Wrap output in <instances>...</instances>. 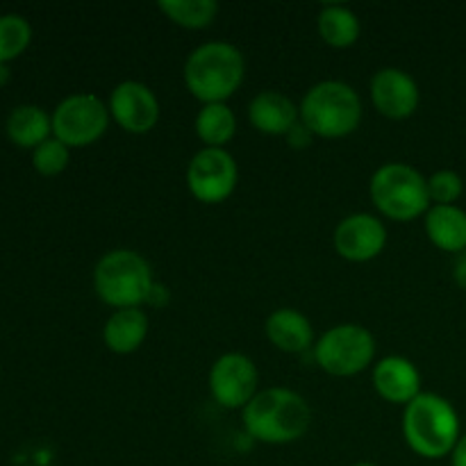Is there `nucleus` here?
I'll return each instance as SVG.
<instances>
[{
    "instance_id": "nucleus-9",
    "label": "nucleus",
    "mask_w": 466,
    "mask_h": 466,
    "mask_svg": "<svg viewBox=\"0 0 466 466\" xmlns=\"http://www.w3.org/2000/svg\"><path fill=\"white\" fill-rule=\"evenodd\" d=\"M237 182H239V167L226 148H200L189 159L187 187L198 203H223L235 194Z\"/></svg>"
},
{
    "instance_id": "nucleus-15",
    "label": "nucleus",
    "mask_w": 466,
    "mask_h": 466,
    "mask_svg": "<svg viewBox=\"0 0 466 466\" xmlns=\"http://www.w3.org/2000/svg\"><path fill=\"white\" fill-rule=\"evenodd\" d=\"M248 121L262 135L287 137L300 123L299 105L287 94L276 89H264L250 100Z\"/></svg>"
},
{
    "instance_id": "nucleus-12",
    "label": "nucleus",
    "mask_w": 466,
    "mask_h": 466,
    "mask_svg": "<svg viewBox=\"0 0 466 466\" xmlns=\"http://www.w3.org/2000/svg\"><path fill=\"white\" fill-rule=\"evenodd\" d=\"M332 241H335V250L339 253V258L355 264L371 262L385 250L387 228L373 214L355 212L337 223Z\"/></svg>"
},
{
    "instance_id": "nucleus-8",
    "label": "nucleus",
    "mask_w": 466,
    "mask_h": 466,
    "mask_svg": "<svg viewBox=\"0 0 466 466\" xmlns=\"http://www.w3.org/2000/svg\"><path fill=\"white\" fill-rule=\"evenodd\" d=\"M109 107L96 94H71L55 107L53 137L68 148L96 144L109 127Z\"/></svg>"
},
{
    "instance_id": "nucleus-26",
    "label": "nucleus",
    "mask_w": 466,
    "mask_h": 466,
    "mask_svg": "<svg viewBox=\"0 0 466 466\" xmlns=\"http://www.w3.org/2000/svg\"><path fill=\"white\" fill-rule=\"evenodd\" d=\"M312 139L314 135L303 126V123H299V126L287 135V141H289V146H294V148H308V146L312 144Z\"/></svg>"
},
{
    "instance_id": "nucleus-11",
    "label": "nucleus",
    "mask_w": 466,
    "mask_h": 466,
    "mask_svg": "<svg viewBox=\"0 0 466 466\" xmlns=\"http://www.w3.org/2000/svg\"><path fill=\"white\" fill-rule=\"evenodd\" d=\"M109 114L114 121L130 135H146L159 121V100L148 85L137 80H126L116 85L109 94Z\"/></svg>"
},
{
    "instance_id": "nucleus-28",
    "label": "nucleus",
    "mask_w": 466,
    "mask_h": 466,
    "mask_svg": "<svg viewBox=\"0 0 466 466\" xmlns=\"http://www.w3.org/2000/svg\"><path fill=\"white\" fill-rule=\"evenodd\" d=\"M451 458H453V466H466V435L460 437L458 446L451 453Z\"/></svg>"
},
{
    "instance_id": "nucleus-13",
    "label": "nucleus",
    "mask_w": 466,
    "mask_h": 466,
    "mask_svg": "<svg viewBox=\"0 0 466 466\" xmlns=\"http://www.w3.org/2000/svg\"><path fill=\"white\" fill-rule=\"evenodd\" d=\"M371 100L373 107L382 116L403 121L417 112L421 91H419L417 80L403 68L387 66L376 71V76L371 77Z\"/></svg>"
},
{
    "instance_id": "nucleus-6",
    "label": "nucleus",
    "mask_w": 466,
    "mask_h": 466,
    "mask_svg": "<svg viewBox=\"0 0 466 466\" xmlns=\"http://www.w3.org/2000/svg\"><path fill=\"white\" fill-rule=\"evenodd\" d=\"M369 194L382 217L400 223L426 217L432 205L428 194V177L403 162L382 164L371 176Z\"/></svg>"
},
{
    "instance_id": "nucleus-22",
    "label": "nucleus",
    "mask_w": 466,
    "mask_h": 466,
    "mask_svg": "<svg viewBox=\"0 0 466 466\" xmlns=\"http://www.w3.org/2000/svg\"><path fill=\"white\" fill-rule=\"evenodd\" d=\"M157 7L168 21L187 30H203L218 16V3L214 0H159Z\"/></svg>"
},
{
    "instance_id": "nucleus-27",
    "label": "nucleus",
    "mask_w": 466,
    "mask_h": 466,
    "mask_svg": "<svg viewBox=\"0 0 466 466\" xmlns=\"http://www.w3.org/2000/svg\"><path fill=\"white\" fill-rule=\"evenodd\" d=\"M453 278L462 289H466V250H462L460 255H455L453 262Z\"/></svg>"
},
{
    "instance_id": "nucleus-3",
    "label": "nucleus",
    "mask_w": 466,
    "mask_h": 466,
    "mask_svg": "<svg viewBox=\"0 0 466 466\" xmlns=\"http://www.w3.org/2000/svg\"><path fill=\"white\" fill-rule=\"evenodd\" d=\"M403 437L410 449L426 460H441L460 441V417L440 394L421 391L403 412Z\"/></svg>"
},
{
    "instance_id": "nucleus-14",
    "label": "nucleus",
    "mask_w": 466,
    "mask_h": 466,
    "mask_svg": "<svg viewBox=\"0 0 466 466\" xmlns=\"http://www.w3.org/2000/svg\"><path fill=\"white\" fill-rule=\"evenodd\" d=\"M373 390L391 405H410L421 394V373L412 360L387 355L373 367Z\"/></svg>"
},
{
    "instance_id": "nucleus-16",
    "label": "nucleus",
    "mask_w": 466,
    "mask_h": 466,
    "mask_svg": "<svg viewBox=\"0 0 466 466\" xmlns=\"http://www.w3.org/2000/svg\"><path fill=\"white\" fill-rule=\"evenodd\" d=\"M264 332L278 350L289 355L305 353L314 344L312 323L303 312L294 308H280L268 314Z\"/></svg>"
},
{
    "instance_id": "nucleus-1",
    "label": "nucleus",
    "mask_w": 466,
    "mask_h": 466,
    "mask_svg": "<svg viewBox=\"0 0 466 466\" xmlns=\"http://www.w3.org/2000/svg\"><path fill=\"white\" fill-rule=\"evenodd\" d=\"M241 421L255 441L282 446L299 441L309 431L312 410L299 391L268 387L241 410Z\"/></svg>"
},
{
    "instance_id": "nucleus-19",
    "label": "nucleus",
    "mask_w": 466,
    "mask_h": 466,
    "mask_svg": "<svg viewBox=\"0 0 466 466\" xmlns=\"http://www.w3.org/2000/svg\"><path fill=\"white\" fill-rule=\"evenodd\" d=\"M5 130L14 144L35 150L53 135V116L39 105H18L9 112Z\"/></svg>"
},
{
    "instance_id": "nucleus-29",
    "label": "nucleus",
    "mask_w": 466,
    "mask_h": 466,
    "mask_svg": "<svg viewBox=\"0 0 466 466\" xmlns=\"http://www.w3.org/2000/svg\"><path fill=\"white\" fill-rule=\"evenodd\" d=\"M9 80V68L7 64H0V85H5V82Z\"/></svg>"
},
{
    "instance_id": "nucleus-20",
    "label": "nucleus",
    "mask_w": 466,
    "mask_h": 466,
    "mask_svg": "<svg viewBox=\"0 0 466 466\" xmlns=\"http://www.w3.org/2000/svg\"><path fill=\"white\" fill-rule=\"evenodd\" d=\"M319 35L332 48H349L360 39V18L346 5H323L317 16Z\"/></svg>"
},
{
    "instance_id": "nucleus-7",
    "label": "nucleus",
    "mask_w": 466,
    "mask_h": 466,
    "mask_svg": "<svg viewBox=\"0 0 466 466\" xmlns=\"http://www.w3.org/2000/svg\"><path fill=\"white\" fill-rule=\"evenodd\" d=\"M376 358V339L360 323H339L330 328L314 346V360L326 373L350 378L362 373Z\"/></svg>"
},
{
    "instance_id": "nucleus-30",
    "label": "nucleus",
    "mask_w": 466,
    "mask_h": 466,
    "mask_svg": "<svg viewBox=\"0 0 466 466\" xmlns=\"http://www.w3.org/2000/svg\"><path fill=\"white\" fill-rule=\"evenodd\" d=\"M353 466H378V464H373V462H358V464H353Z\"/></svg>"
},
{
    "instance_id": "nucleus-24",
    "label": "nucleus",
    "mask_w": 466,
    "mask_h": 466,
    "mask_svg": "<svg viewBox=\"0 0 466 466\" xmlns=\"http://www.w3.org/2000/svg\"><path fill=\"white\" fill-rule=\"evenodd\" d=\"M68 159H71V148L55 137L46 139L44 144L32 150V167L46 177L59 176L68 167Z\"/></svg>"
},
{
    "instance_id": "nucleus-25",
    "label": "nucleus",
    "mask_w": 466,
    "mask_h": 466,
    "mask_svg": "<svg viewBox=\"0 0 466 466\" xmlns=\"http://www.w3.org/2000/svg\"><path fill=\"white\" fill-rule=\"evenodd\" d=\"M462 191V177H460V173L451 171V168H441V171L432 173L428 177V194H431L432 205H455Z\"/></svg>"
},
{
    "instance_id": "nucleus-18",
    "label": "nucleus",
    "mask_w": 466,
    "mask_h": 466,
    "mask_svg": "<svg viewBox=\"0 0 466 466\" xmlns=\"http://www.w3.org/2000/svg\"><path fill=\"white\" fill-rule=\"evenodd\" d=\"M426 235L444 253L460 255L466 250V212L458 205H431Z\"/></svg>"
},
{
    "instance_id": "nucleus-5",
    "label": "nucleus",
    "mask_w": 466,
    "mask_h": 466,
    "mask_svg": "<svg viewBox=\"0 0 466 466\" xmlns=\"http://www.w3.org/2000/svg\"><path fill=\"white\" fill-rule=\"evenodd\" d=\"M153 287V267L137 250H109L94 268L96 294L105 305L116 309L139 308L141 303H148Z\"/></svg>"
},
{
    "instance_id": "nucleus-23",
    "label": "nucleus",
    "mask_w": 466,
    "mask_h": 466,
    "mask_svg": "<svg viewBox=\"0 0 466 466\" xmlns=\"http://www.w3.org/2000/svg\"><path fill=\"white\" fill-rule=\"evenodd\" d=\"M32 41V25L21 14H0V64L16 59Z\"/></svg>"
},
{
    "instance_id": "nucleus-17",
    "label": "nucleus",
    "mask_w": 466,
    "mask_h": 466,
    "mask_svg": "<svg viewBox=\"0 0 466 466\" xmlns=\"http://www.w3.org/2000/svg\"><path fill=\"white\" fill-rule=\"evenodd\" d=\"M148 337V314L141 308L116 309L105 321L103 341L116 355H130L141 349Z\"/></svg>"
},
{
    "instance_id": "nucleus-21",
    "label": "nucleus",
    "mask_w": 466,
    "mask_h": 466,
    "mask_svg": "<svg viewBox=\"0 0 466 466\" xmlns=\"http://www.w3.org/2000/svg\"><path fill=\"white\" fill-rule=\"evenodd\" d=\"M194 127L205 148H223L237 135V116L228 103H209L196 114Z\"/></svg>"
},
{
    "instance_id": "nucleus-4",
    "label": "nucleus",
    "mask_w": 466,
    "mask_h": 466,
    "mask_svg": "<svg viewBox=\"0 0 466 466\" xmlns=\"http://www.w3.org/2000/svg\"><path fill=\"white\" fill-rule=\"evenodd\" d=\"M300 123L323 139H341L355 132L362 121L358 91L341 80L317 82L299 105Z\"/></svg>"
},
{
    "instance_id": "nucleus-2",
    "label": "nucleus",
    "mask_w": 466,
    "mask_h": 466,
    "mask_svg": "<svg viewBox=\"0 0 466 466\" xmlns=\"http://www.w3.org/2000/svg\"><path fill=\"white\" fill-rule=\"evenodd\" d=\"M182 76L196 100L203 105L226 103L244 82L246 59L241 50L228 41H208L191 50Z\"/></svg>"
},
{
    "instance_id": "nucleus-10",
    "label": "nucleus",
    "mask_w": 466,
    "mask_h": 466,
    "mask_svg": "<svg viewBox=\"0 0 466 466\" xmlns=\"http://www.w3.org/2000/svg\"><path fill=\"white\" fill-rule=\"evenodd\" d=\"M209 394L221 408L244 410L258 396L259 373L244 353H226L209 369Z\"/></svg>"
}]
</instances>
